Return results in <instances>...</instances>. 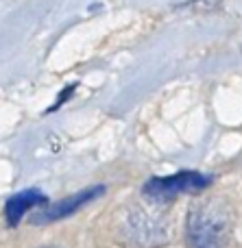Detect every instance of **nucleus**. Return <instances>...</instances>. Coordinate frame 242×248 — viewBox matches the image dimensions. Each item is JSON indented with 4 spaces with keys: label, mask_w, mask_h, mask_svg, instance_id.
Returning a JSON list of instances; mask_svg holds the SVG:
<instances>
[{
    "label": "nucleus",
    "mask_w": 242,
    "mask_h": 248,
    "mask_svg": "<svg viewBox=\"0 0 242 248\" xmlns=\"http://www.w3.org/2000/svg\"><path fill=\"white\" fill-rule=\"evenodd\" d=\"M100 192H103V187H90V189H83V192L72 194L70 198H65V201H61V202H57V205H52L50 209H48L39 220L52 222V220H59V218H64V216H70L72 211H77L79 207H83L85 202H90L92 198H96Z\"/></svg>",
    "instance_id": "20e7f679"
},
{
    "label": "nucleus",
    "mask_w": 242,
    "mask_h": 248,
    "mask_svg": "<svg viewBox=\"0 0 242 248\" xmlns=\"http://www.w3.org/2000/svg\"><path fill=\"white\" fill-rule=\"evenodd\" d=\"M208 185H210V179L199 174V172H179V174H173V176L151 179L144 185V194L155 198V201H166V198H175L179 194L201 192Z\"/></svg>",
    "instance_id": "f03ea898"
},
{
    "label": "nucleus",
    "mask_w": 242,
    "mask_h": 248,
    "mask_svg": "<svg viewBox=\"0 0 242 248\" xmlns=\"http://www.w3.org/2000/svg\"><path fill=\"white\" fill-rule=\"evenodd\" d=\"M42 202H46V196H44L42 192H37V189H24V192H17L16 196L9 198L7 207H4L7 222L11 224V227H16L26 211L33 209V207H37V205H42Z\"/></svg>",
    "instance_id": "7ed1b4c3"
},
{
    "label": "nucleus",
    "mask_w": 242,
    "mask_h": 248,
    "mask_svg": "<svg viewBox=\"0 0 242 248\" xmlns=\"http://www.w3.org/2000/svg\"><path fill=\"white\" fill-rule=\"evenodd\" d=\"M186 235L192 248H229L231 209L221 198H201L190 207Z\"/></svg>",
    "instance_id": "f257e3e1"
}]
</instances>
